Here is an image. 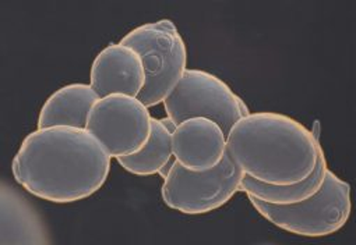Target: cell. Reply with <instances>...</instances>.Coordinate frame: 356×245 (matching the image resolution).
Returning a JSON list of instances; mask_svg holds the SVG:
<instances>
[{
  "label": "cell",
  "instance_id": "6da1fadb",
  "mask_svg": "<svg viewBox=\"0 0 356 245\" xmlns=\"http://www.w3.org/2000/svg\"><path fill=\"white\" fill-rule=\"evenodd\" d=\"M112 158L87 128H37L22 142L12 163L15 181L35 198L66 205L98 192L111 173Z\"/></svg>",
  "mask_w": 356,
  "mask_h": 245
},
{
  "label": "cell",
  "instance_id": "52a82bcc",
  "mask_svg": "<svg viewBox=\"0 0 356 245\" xmlns=\"http://www.w3.org/2000/svg\"><path fill=\"white\" fill-rule=\"evenodd\" d=\"M86 128L105 146L112 159L138 153L152 133V117L137 96L112 94L91 108Z\"/></svg>",
  "mask_w": 356,
  "mask_h": 245
},
{
  "label": "cell",
  "instance_id": "3957f363",
  "mask_svg": "<svg viewBox=\"0 0 356 245\" xmlns=\"http://www.w3.org/2000/svg\"><path fill=\"white\" fill-rule=\"evenodd\" d=\"M120 44L138 52L145 69V87L138 99L154 108L165 102L188 70L186 44L169 19L140 26L127 33Z\"/></svg>",
  "mask_w": 356,
  "mask_h": 245
},
{
  "label": "cell",
  "instance_id": "30bf717a",
  "mask_svg": "<svg viewBox=\"0 0 356 245\" xmlns=\"http://www.w3.org/2000/svg\"><path fill=\"white\" fill-rule=\"evenodd\" d=\"M51 234L35 206L6 180L0 185V244H49Z\"/></svg>",
  "mask_w": 356,
  "mask_h": 245
},
{
  "label": "cell",
  "instance_id": "8fae6325",
  "mask_svg": "<svg viewBox=\"0 0 356 245\" xmlns=\"http://www.w3.org/2000/svg\"><path fill=\"white\" fill-rule=\"evenodd\" d=\"M99 95L90 84L74 83L55 91L42 105L38 115V128L69 126L86 128L92 105Z\"/></svg>",
  "mask_w": 356,
  "mask_h": 245
},
{
  "label": "cell",
  "instance_id": "277c9868",
  "mask_svg": "<svg viewBox=\"0 0 356 245\" xmlns=\"http://www.w3.org/2000/svg\"><path fill=\"white\" fill-rule=\"evenodd\" d=\"M256 212L273 226L299 237L320 238L338 233L349 220L350 185L330 169L321 188L296 205H270L249 198Z\"/></svg>",
  "mask_w": 356,
  "mask_h": 245
},
{
  "label": "cell",
  "instance_id": "7a4b0ae2",
  "mask_svg": "<svg viewBox=\"0 0 356 245\" xmlns=\"http://www.w3.org/2000/svg\"><path fill=\"white\" fill-rule=\"evenodd\" d=\"M323 145L300 121L275 112H256L238 120L227 135V153L245 176L270 185L307 178Z\"/></svg>",
  "mask_w": 356,
  "mask_h": 245
},
{
  "label": "cell",
  "instance_id": "4fadbf2b",
  "mask_svg": "<svg viewBox=\"0 0 356 245\" xmlns=\"http://www.w3.org/2000/svg\"><path fill=\"white\" fill-rule=\"evenodd\" d=\"M176 126L168 119L152 117V133L147 145L136 155L116 159L118 163L130 174L138 177H149L158 171L173 158L172 133Z\"/></svg>",
  "mask_w": 356,
  "mask_h": 245
},
{
  "label": "cell",
  "instance_id": "5bb4252c",
  "mask_svg": "<svg viewBox=\"0 0 356 245\" xmlns=\"http://www.w3.org/2000/svg\"><path fill=\"white\" fill-rule=\"evenodd\" d=\"M175 162H176V159H175V158H172V159H170V160H169V162H168V163H166V164H165V166L158 171V176L162 178V181L168 177V174H169V171H170V169H172V166H173V163H175Z\"/></svg>",
  "mask_w": 356,
  "mask_h": 245
},
{
  "label": "cell",
  "instance_id": "9c48e42d",
  "mask_svg": "<svg viewBox=\"0 0 356 245\" xmlns=\"http://www.w3.org/2000/svg\"><path fill=\"white\" fill-rule=\"evenodd\" d=\"M90 85L99 98L112 94L138 98L145 87V69L141 56L120 42L108 45L92 62Z\"/></svg>",
  "mask_w": 356,
  "mask_h": 245
},
{
  "label": "cell",
  "instance_id": "8992f818",
  "mask_svg": "<svg viewBox=\"0 0 356 245\" xmlns=\"http://www.w3.org/2000/svg\"><path fill=\"white\" fill-rule=\"evenodd\" d=\"M243 177V171L228 153L220 166L203 173L188 171L175 162L162 181L161 196L169 209L182 214H207L222 208L241 192Z\"/></svg>",
  "mask_w": 356,
  "mask_h": 245
},
{
  "label": "cell",
  "instance_id": "ba28073f",
  "mask_svg": "<svg viewBox=\"0 0 356 245\" xmlns=\"http://www.w3.org/2000/svg\"><path fill=\"white\" fill-rule=\"evenodd\" d=\"M172 153L188 171L213 170L227 156V134L210 119H186L172 133Z\"/></svg>",
  "mask_w": 356,
  "mask_h": 245
},
{
  "label": "cell",
  "instance_id": "7c38bea8",
  "mask_svg": "<svg viewBox=\"0 0 356 245\" xmlns=\"http://www.w3.org/2000/svg\"><path fill=\"white\" fill-rule=\"evenodd\" d=\"M327 170L325 153L324 149H321L313 173L303 181L291 185H270L245 176L241 184V192H245L248 198H254L270 205H296L312 198L321 188Z\"/></svg>",
  "mask_w": 356,
  "mask_h": 245
},
{
  "label": "cell",
  "instance_id": "5b68a950",
  "mask_svg": "<svg viewBox=\"0 0 356 245\" xmlns=\"http://www.w3.org/2000/svg\"><path fill=\"white\" fill-rule=\"evenodd\" d=\"M162 105L175 126L191 117H206L216 121L227 135L238 120L250 113L246 102L225 81L197 69L185 71Z\"/></svg>",
  "mask_w": 356,
  "mask_h": 245
}]
</instances>
